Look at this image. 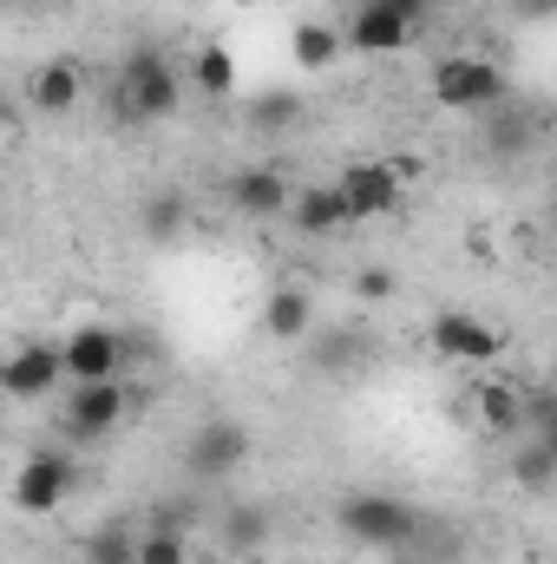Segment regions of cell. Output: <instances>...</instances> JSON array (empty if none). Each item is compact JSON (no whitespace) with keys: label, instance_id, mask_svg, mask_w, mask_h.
<instances>
[{"label":"cell","instance_id":"2e32d148","mask_svg":"<svg viewBox=\"0 0 557 564\" xmlns=\"http://www.w3.org/2000/svg\"><path fill=\"white\" fill-rule=\"evenodd\" d=\"M308 328H315V302H308V289L282 282L276 295L263 302V335H270V341H302Z\"/></svg>","mask_w":557,"mask_h":564},{"label":"cell","instance_id":"f546056e","mask_svg":"<svg viewBox=\"0 0 557 564\" xmlns=\"http://www.w3.org/2000/svg\"><path fill=\"white\" fill-rule=\"evenodd\" d=\"M190 564H204V558H190Z\"/></svg>","mask_w":557,"mask_h":564},{"label":"cell","instance_id":"484cf974","mask_svg":"<svg viewBox=\"0 0 557 564\" xmlns=\"http://www.w3.org/2000/svg\"><path fill=\"white\" fill-rule=\"evenodd\" d=\"M512 13H518V20H551L557 0H512Z\"/></svg>","mask_w":557,"mask_h":564},{"label":"cell","instance_id":"d4e9b609","mask_svg":"<svg viewBox=\"0 0 557 564\" xmlns=\"http://www.w3.org/2000/svg\"><path fill=\"white\" fill-rule=\"evenodd\" d=\"M354 295H361V302H381V295H394V276H387V270H361V276H354Z\"/></svg>","mask_w":557,"mask_h":564},{"label":"cell","instance_id":"603a6c76","mask_svg":"<svg viewBox=\"0 0 557 564\" xmlns=\"http://www.w3.org/2000/svg\"><path fill=\"white\" fill-rule=\"evenodd\" d=\"M295 119H302V99H295L288 86L263 93V99H250V126H256V132H288Z\"/></svg>","mask_w":557,"mask_h":564},{"label":"cell","instance_id":"8fae6325","mask_svg":"<svg viewBox=\"0 0 557 564\" xmlns=\"http://www.w3.org/2000/svg\"><path fill=\"white\" fill-rule=\"evenodd\" d=\"M433 348L452 355V361H499L505 355V335L492 322L466 315V308H446V315H433Z\"/></svg>","mask_w":557,"mask_h":564},{"label":"cell","instance_id":"7402d4cb","mask_svg":"<svg viewBox=\"0 0 557 564\" xmlns=\"http://www.w3.org/2000/svg\"><path fill=\"white\" fill-rule=\"evenodd\" d=\"M223 545L230 552H263L270 545V512L263 506H230L223 512Z\"/></svg>","mask_w":557,"mask_h":564},{"label":"cell","instance_id":"cb8c5ba5","mask_svg":"<svg viewBox=\"0 0 557 564\" xmlns=\"http://www.w3.org/2000/svg\"><path fill=\"white\" fill-rule=\"evenodd\" d=\"M132 525H106V532H92L86 545H92V564H119V558H132Z\"/></svg>","mask_w":557,"mask_h":564},{"label":"cell","instance_id":"30bf717a","mask_svg":"<svg viewBox=\"0 0 557 564\" xmlns=\"http://www.w3.org/2000/svg\"><path fill=\"white\" fill-rule=\"evenodd\" d=\"M414 33H419V20L381 7V0H361V7L348 13L341 46H354V53H401V46H414Z\"/></svg>","mask_w":557,"mask_h":564},{"label":"cell","instance_id":"ac0fdd59","mask_svg":"<svg viewBox=\"0 0 557 564\" xmlns=\"http://www.w3.org/2000/svg\"><path fill=\"white\" fill-rule=\"evenodd\" d=\"M132 558L139 564H190L197 558V539H190V525H144L139 539H132Z\"/></svg>","mask_w":557,"mask_h":564},{"label":"cell","instance_id":"3957f363","mask_svg":"<svg viewBox=\"0 0 557 564\" xmlns=\"http://www.w3.org/2000/svg\"><path fill=\"white\" fill-rule=\"evenodd\" d=\"M433 99L446 112H492L505 99V66L485 53H452L433 66Z\"/></svg>","mask_w":557,"mask_h":564},{"label":"cell","instance_id":"7a4b0ae2","mask_svg":"<svg viewBox=\"0 0 557 564\" xmlns=\"http://www.w3.org/2000/svg\"><path fill=\"white\" fill-rule=\"evenodd\" d=\"M177 99H184V79H177V66H171L164 53H132V59H125V73H119V112H125L132 126L171 119Z\"/></svg>","mask_w":557,"mask_h":564},{"label":"cell","instance_id":"8992f818","mask_svg":"<svg viewBox=\"0 0 557 564\" xmlns=\"http://www.w3.org/2000/svg\"><path fill=\"white\" fill-rule=\"evenodd\" d=\"M59 368H66V381H119V368H125V335L106 328V322H86V328H73V335L59 341Z\"/></svg>","mask_w":557,"mask_h":564},{"label":"cell","instance_id":"e0dca14e","mask_svg":"<svg viewBox=\"0 0 557 564\" xmlns=\"http://www.w3.org/2000/svg\"><path fill=\"white\" fill-rule=\"evenodd\" d=\"M288 53H295V73H328L348 46H341V33H335V26H321V20H295Z\"/></svg>","mask_w":557,"mask_h":564},{"label":"cell","instance_id":"7c38bea8","mask_svg":"<svg viewBox=\"0 0 557 564\" xmlns=\"http://www.w3.org/2000/svg\"><path fill=\"white\" fill-rule=\"evenodd\" d=\"M79 99H86V66H79V59H46V66L26 79V106L46 112V119H66Z\"/></svg>","mask_w":557,"mask_h":564},{"label":"cell","instance_id":"83f0119b","mask_svg":"<svg viewBox=\"0 0 557 564\" xmlns=\"http://www.w3.org/2000/svg\"><path fill=\"white\" fill-rule=\"evenodd\" d=\"M0 375H7V348H0Z\"/></svg>","mask_w":557,"mask_h":564},{"label":"cell","instance_id":"52a82bcc","mask_svg":"<svg viewBox=\"0 0 557 564\" xmlns=\"http://www.w3.org/2000/svg\"><path fill=\"white\" fill-rule=\"evenodd\" d=\"M79 486V466L66 453H26L20 473H13V506L20 512H59Z\"/></svg>","mask_w":557,"mask_h":564},{"label":"cell","instance_id":"d6986e66","mask_svg":"<svg viewBox=\"0 0 557 564\" xmlns=\"http://www.w3.org/2000/svg\"><path fill=\"white\" fill-rule=\"evenodd\" d=\"M512 479H518L525 492H551V479H557V440L518 433V453H512Z\"/></svg>","mask_w":557,"mask_h":564},{"label":"cell","instance_id":"5b68a950","mask_svg":"<svg viewBox=\"0 0 557 564\" xmlns=\"http://www.w3.org/2000/svg\"><path fill=\"white\" fill-rule=\"evenodd\" d=\"M243 459H250V426L243 421H204L190 433V446H184V473L204 479V486L243 473Z\"/></svg>","mask_w":557,"mask_h":564},{"label":"cell","instance_id":"ffe728a7","mask_svg":"<svg viewBox=\"0 0 557 564\" xmlns=\"http://www.w3.org/2000/svg\"><path fill=\"white\" fill-rule=\"evenodd\" d=\"M139 230L151 243H171L177 230H190V197L184 191H157V197H144L139 204Z\"/></svg>","mask_w":557,"mask_h":564},{"label":"cell","instance_id":"277c9868","mask_svg":"<svg viewBox=\"0 0 557 564\" xmlns=\"http://www.w3.org/2000/svg\"><path fill=\"white\" fill-rule=\"evenodd\" d=\"M328 191H335V204H341L348 224H368V217H394L401 210V171L394 164H374V158L341 164V177Z\"/></svg>","mask_w":557,"mask_h":564},{"label":"cell","instance_id":"f1b7e54d","mask_svg":"<svg viewBox=\"0 0 557 564\" xmlns=\"http://www.w3.org/2000/svg\"><path fill=\"white\" fill-rule=\"evenodd\" d=\"M119 564H139V558H119Z\"/></svg>","mask_w":557,"mask_h":564},{"label":"cell","instance_id":"9c48e42d","mask_svg":"<svg viewBox=\"0 0 557 564\" xmlns=\"http://www.w3.org/2000/svg\"><path fill=\"white\" fill-rule=\"evenodd\" d=\"M59 381H66V368H59V348H53V341H20V348L7 355L0 394H7V401H46Z\"/></svg>","mask_w":557,"mask_h":564},{"label":"cell","instance_id":"ba28073f","mask_svg":"<svg viewBox=\"0 0 557 564\" xmlns=\"http://www.w3.org/2000/svg\"><path fill=\"white\" fill-rule=\"evenodd\" d=\"M125 414H132V388L125 381H73V394H66V426L79 440H106Z\"/></svg>","mask_w":557,"mask_h":564},{"label":"cell","instance_id":"4fadbf2b","mask_svg":"<svg viewBox=\"0 0 557 564\" xmlns=\"http://www.w3.org/2000/svg\"><path fill=\"white\" fill-rule=\"evenodd\" d=\"M282 217H288L295 237H308V243H328V237L348 230V217H341V204H335L328 184H302V191H288V210H282Z\"/></svg>","mask_w":557,"mask_h":564},{"label":"cell","instance_id":"6da1fadb","mask_svg":"<svg viewBox=\"0 0 557 564\" xmlns=\"http://www.w3.org/2000/svg\"><path fill=\"white\" fill-rule=\"evenodd\" d=\"M341 532H348L354 545L401 552V545L419 539V512L407 499H394V492H354V499H341Z\"/></svg>","mask_w":557,"mask_h":564},{"label":"cell","instance_id":"9a60e30c","mask_svg":"<svg viewBox=\"0 0 557 564\" xmlns=\"http://www.w3.org/2000/svg\"><path fill=\"white\" fill-rule=\"evenodd\" d=\"M472 408H479L485 433H499V440H518L525 433V388H512V381H479L472 388Z\"/></svg>","mask_w":557,"mask_h":564},{"label":"cell","instance_id":"44dd1931","mask_svg":"<svg viewBox=\"0 0 557 564\" xmlns=\"http://www.w3.org/2000/svg\"><path fill=\"white\" fill-rule=\"evenodd\" d=\"M190 86L197 93H210V99H230L237 93V53L230 46H197V59H190Z\"/></svg>","mask_w":557,"mask_h":564},{"label":"cell","instance_id":"5bb4252c","mask_svg":"<svg viewBox=\"0 0 557 564\" xmlns=\"http://www.w3.org/2000/svg\"><path fill=\"white\" fill-rule=\"evenodd\" d=\"M288 177H282L276 164H243L237 177H230V204L243 210V217H282L288 210Z\"/></svg>","mask_w":557,"mask_h":564},{"label":"cell","instance_id":"4316f807","mask_svg":"<svg viewBox=\"0 0 557 564\" xmlns=\"http://www.w3.org/2000/svg\"><path fill=\"white\" fill-rule=\"evenodd\" d=\"M381 7H394V13H407V20H419V26H426V13H433L439 0H381Z\"/></svg>","mask_w":557,"mask_h":564}]
</instances>
